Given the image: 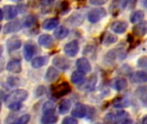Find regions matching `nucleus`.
I'll use <instances>...</instances> for the list:
<instances>
[{"label":"nucleus","mask_w":147,"mask_h":124,"mask_svg":"<svg viewBox=\"0 0 147 124\" xmlns=\"http://www.w3.org/2000/svg\"><path fill=\"white\" fill-rule=\"evenodd\" d=\"M104 121L110 123H132V121L129 120V114L125 110H117L115 112H110L105 116Z\"/></svg>","instance_id":"obj_1"},{"label":"nucleus","mask_w":147,"mask_h":124,"mask_svg":"<svg viewBox=\"0 0 147 124\" xmlns=\"http://www.w3.org/2000/svg\"><path fill=\"white\" fill-rule=\"evenodd\" d=\"M28 97V92L23 89L15 90L9 92L5 98V103L9 104L12 103H22Z\"/></svg>","instance_id":"obj_2"},{"label":"nucleus","mask_w":147,"mask_h":124,"mask_svg":"<svg viewBox=\"0 0 147 124\" xmlns=\"http://www.w3.org/2000/svg\"><path fill=\"white\" fill-rule=\"evenodd\" d=\"M107 16V11L103 8L92 9L88 13V20L91 23H96Z\"/></svg>","instance_id":"obj_3"},{"label":"nucleus","mask_w":147,"mask_h":124,"mask_svg":"<svg viewBox=\"0 0 147 124\" xmlns=\"http://www.w3.org/2000/svg\"><path fill=\"white\" fill-rule=\"evenodd\" d=\"M71 91V86L67 82H62L53 88V95L55 98H61Z\"/></svg>","instance_id":"obj_4"},{"label":"nucleus","mask_w":147,"mask_h":124,"mask_svg":"<svg viewBox=\"0 0 147 124\" xmlns=\"http://www.w3.org/2000/svg\"><path fill=\"white\" fill-rule=\"evenodd\" d=\"M79 51V44L77 41H71L64 47V53L68 57H75Z\"/></svg>","instance_id":"obj_5"},{"label":"nucleus","mask_w":147,"mask_h":124,"mask_svg":"<svg viewBox=\"0 0 147 124\" xmlns=\"http://www.w3.org/2000/svg\"><path fill=\"white\" fill-rule=\"evenodd\" d=\"M53 63L54 66H56L57 68H59L60 70H63V71H65V70L69 69V67L71 66L70 60L67 58H65L64 56H61V55L55 56L53 59Z\"/></svg>","instance_id":"obj_6"},{"label":"nucleus","mask_w":147,"mask_h":124,"mask_svg":"<svg viewBox=\"0 0 147 124\" xmlns=\"http://www.w3.org/2000/svg\"><path fill=\"white\" fill-rule=\"evenodd\" d=\"M6 69L8 72L11 73H15V74H18L22 72V63L21 60L18 59H12L10 60L7 66H6Z\"/></svg>","instance_id":"obj_7"},{"label":"nucleus","mask_w":147,"mask_h":124,"mask_svg":"<svg viewBox=\"0 0 147 124\" xmlns=\"http://www.w3.org/2000/svg\"><path fill=\"white\" fill-rule=\"evenodd\" d=\"M76 66L83 73H89L91 71V66L90 61L86 58H80L76 62Z\"/></svg>","instance_id":"obj_8"},{"label":"nucleus","mask_w":147,"mask_h":124,"mask_svg":"<svg viewBox=\"0 0 147 124\" xmlns=\"http://www.w3.org/2000/svg\"><path fill=\"white\" fill-rule=\"evenodd\" d=\"M21 28H22V24H21L20 21L15 20V21H11V22H8L7 24H5L3 32L5 34H11V33H16V32L19 31Z\"/></svg>","instance_id":"obj_9"},{"label":"nucleus","mask_w":147,"mask_h":124,"mask_svg":"<svg viewBox=\"0 0 147 124\" xmlns=\"http://www.w3.org/2000/svg\"><path fill=\"white\" fill-rule=\"evenodd\" d=\"M127 27H128V24L125 21H115L110 26L113 32H115L116 34L125 33L127 29Z\"/></svg>","instance_id":"obj_10"},{"label":"nucleus","mask_w":147,"mask_h":124,"mask_svg":"<svg viewBox=\"0 0 147 124\" xmlns=\"http://www.w3.org/2000/svg\"><path fill=\"white\" fill-rule=\"evenodd\" d=\"M21 46H22V41L16 36L9 39L6 44V47L9 53H12L18 50L21 47Z\"/></svg>","instance_id":"obj_11"},{"label":"nucleus","mask_w":147,"mask_h":124,"mask_svg":"<svg viewBox=\"0 0 147 124\" xmlns=\"http://www.w3.org/2000/svg\"><path fill=\"white\" fill-rule=\"evenodd\" d=\"M3 13L5 19L13 20L18 15V9L16 6L14 5H5L3 7Z\"/></svg>","instance_id":"obj_12"},{"label":"nucleus","mask_w":147,"mask_h":124,"mask_svg":"<svg viewBox=\"0 0 147 124\" xmlns=\"http://www.w3.org/2000/svg\"><path fill=\"white\" fill-rule=\"evenodd\" d=\"M36 53V47L35 46L31 43V42H28L24 45V48H23V55L26 60H31V59L33 58V56Z\"/></svg>","instance_id":"obj_13"},{"label":"nucleus","mask_w":147,"mask_h":124,"mask_svg":"<svg viewBox=\"0 0 147 124\" xmlns=\"http://www.w3.org/2000/svg\"><path fill=\"white\" fill-rule=\"evenodd\" d=\"M38 43L40 46L45 47V48H50L53 45V39L50 35H41L38 38Z\"/></svg>","instance_id":"obj_14"},{"label":"nucleus","mask_w":147,"mask_h":124,"mask_svg":"<svg viewBox=\"0 0 147 124\" xmlns=\"http://www.w3.org/2000/svg\"><path fill=\"white\" fill-rule=\"evenodd\" d=\"M133 33L137 37H142L147 33V22H141L135 25L133 28Z\"/></svg>","instance_id":"obj_15"},{"label":"nucleus","mask_w":147,"mask_h":124,"mask_svg":"<svg viewBox=\"0 0 147 124\" xmlns=\"http://www.w3.org/2000/svg\"><path fill=\"white\" fill-rule=\"evenodd\" d=\"M130 80L133 83L135 84H140V83H145L147 82V73L142 71H138L135 72L131 77H130Z\"/></svg>","instance_id":"obj_16"},{"label":"nucleus","mask_w":147,"mask_h":124,"mask_svg":"<svg viewBox=\"0 0 147 124\" xmlns=\"http://www.w3.org/2000/svg\"><path fill=\"white\" fill-rule=\"evenodd\" d=\"M86 107L82 104H78L71 111V116L76 118H84L86 115Z\"/></svg>","instance_id":"obj_17"},{"label":"nucleus","mask_w":147,"mask_h":124,"mask_svg":"<svg viewBox=\"0 0 147 124\" xmlns=\"http://www.w3.org/2000/svg\"><path fill=\"white\" fill-rule=\"evenodd\" d=\"M59 71L53 67V66H50L48 67L47 71L46 72V75H45V79L46 80H47L48 82H53L55 81L58 77H59Z\"/></svg>","instance_id":"obj_18"},{"label":"nucleus","mask_w":147,"mask_h":124,"mask_svg":"<svg viewBox=\"0 0 147 124\" xmlns=\"http://www.w3.org/2000/svg\"><path fill=\"white\" fill-rule=\"evenodd\" d=\"M59 25V20L56 17L48 18L45 20L42 23V28L45 30H52Z\"/></svg>","instance_id":"obj_19"},{"label":"nucleus","mask_w":147,"mask_h":124,"mask_svg":"<svg viewBox=\"0 0 147 124\" xmlns=\"http://www.w3.org/2000/svg\"><path fill=\"white\" fill-rule=\"evenodd\" d=\"M47 61H48V58L47 56H39V57L34 58L32 60L31 66H32V67L38 69V68L44 66L47 63Z\"/></svg>","instance_id":"obj_20"},{"label":"nucleus","mask_w":147,"mask_h":124,"mask_svg":"<svg viewBox=\"0 0 147 124\" xmlns=\"http://www.w3.org/2000/svg\"><path fill=\"white\" fill-rule=\"evenodd\" d=\"M54 37L58 40H63L66 38L69 35V29L64 26H59L54 31Z\"/></svg>","instance_id":"obj_21"},{"label":"nucleus","mask_w":147,"mask_h":124,"mask_svg":"<svg viewBox=\"0 0 147 124\" xmlns=\"http://www.w3.org/2000/svg\"><path fill=\"white\" fill-rule=\"evenodd\" d=\"M71 107V101L70 99H67V98H65L63 100H61L59 105V114L61 115H65L66 114L70 109Z\"/></svg>","instance_id":"obj_22"},{"label":"nucleus","mask_w":147,"mask_h":124,"mask_svg":"<svg viewBox=\"0 0 147 124\" xmlns=\"http://www.w3.org/2000/svg\"><path fill=\"white\" fill-rule=\"evenodd\" d=\"M117 40H118V38L116 35H113L110 32H106L102 37V44L105 46H109L113 43H115L117 41Z\"/></svg>","instance_id":"obj_23"},{"label":"nucleus","mask_w":147,"mask_h":124,"mask_svg":"<svg viewBox=\"0 0 147 124\" xmlns=\"http://www.w3.org/2000/svg\"><path fill=\"white\" fill-rule=\"evenodd\" d=\"M137 97L145 104H147V86H140L135 91Z\"/></svg>","instance_id":"obj_24"},{"label":"nucleus","mask_w":147,"mask_h":124,"mask_svg":"<svg viewBox=\"0 0 147 124\" xmlns=\"http://www.w3.org/2000/svg\"><path fill=\"white\" fill-rule=\"evenodd\" d=\"M127 86V81L124 78H118L114 82V87L118 91L125 90Z\"/></svg>","instance_id":"obj_25"},{"label":"nucleus","mask_w":147,"mask_h":124,"mask_svg":"<svg viewBox=\"0 0 147 124\" xmlns=\"http://www.w3.org/2000/svg\"><path fill=\"white\" fill-rule=\"evenodd\" d=\"M71 81L73 84H75V85L82 84V83L84 81V73H81L80 71L72 73V74H71Z\"/></svg>","instance_id":"obj_26"},{"label":"nucleus","mask_w":147,"mask_h":124,"mask_svg":"<svg viewBox=\"0 0 147 124\" xmlns=\"http://www.w3.org/2000/svg\"><path fill=\"white\" fill-rule=\"evenodd\" d=\"M58 121V117L54 114H44L43 117H41L40 122L43 124H51V123H55Z\"/></svg>","instance_id":"obj_27"},{"label":"nucleus","mask_w":147,"mask_h":124,"mask_svg":"<svg viewBox=\"0 0 147 124\" xmlns=\"http://www.w3.org/2000/svg\"><path fill=\"white\" fill-rule=\"evenodd\" d=\"M83 20H84V17L82 15L80 14H74L72 16H70L69 19H67L68 22L71 24V25H75V26H78V25H80L82 22H83Z\"/></svg>","instance_id":"obj_28"},{"label":"nucleus","mask_w":147,"mask_h":124,"mask_svg":"<svg viewBox=\"0 0 147 124\" xmlns=\"http://www.w3.org/2000/svg\"><path fill=\"white\" fill-rule=\"evenodd\" d=\"M114 107L115 108H117V109H122V108H126V107H128L130 105V102L128 99L127 98H118L116 99L114 104H113Z\"/></svg>","instance_id":"obj_29"},{"label":"nucleus","mask_w":147,"mask_h":124,"mask_svg":"<svg viewBox=\"0 0 147 124\" xmlns=\"http://www.w3.org/2000/svg\"><path fill=\"white\" fill-rule=\"evenodd\" d=\"M42 111L44 114L55 113V104L53 101H47L44 104L42 107Z\"/></svg>","instance_id":"obj_30"},{"label":"nucleus","mask_w":147,"mask_h":124,"mask_svg":"<svg viewBox=\"0 0 147 124\" xmlns=\"http://www.w3.org/2000/svg\"><path fill=\"white\" fill-rule=\"evenodd\" d=\"M144 17H145V14H144V12H143L142 10H136V11H134V12L131 15V16H130V21H131V22H133V23H136V22H138L142 21V20L144 19Z\"/></svg>","instance_id":"obj_31"},{"label":"nucleus","mask_w":147,"mask_h":124,"mask_svg":"<svg viewBox=\"0 0 147 124\" xmlns=\"http://www.w3.org/2000/svg\"><path fill=\"white\" fill-rule=\"evenodd\" d=\"M37 22V17L34 15H28L25 19H24V22H23V26L26 28H30L32 26H34Z\"/></svg>","instance_id":"obj_32"},{"label":"nucleus","mask_w":147,"mask_h":124,"mask_svg":"<svg viewBox=\"0 0 147 124\" xmlns=\"http://www.w3.org/2000/svg\"><path fill=\"white\" fill-rule=\"evenodd\" d=\"M54 0H42L40 4L42 6V11L47 13L52 9V6L53 4Z\"/></svg>","instance_id":"obj_33"},{"label":"nucleus","mask_w":147,"mask_h":124,"mask_svg":"<svg viewBox=\"0 0 147 124\" xmlns=\"http://www.w3.org/2000/svg\"><path fill=\"white\" fill-rule=\"evenodd\" d=\"M29 120H30V116L28 114H25V115H22V117H20L14 123L16 124H26L29 122Z\"/></svg>","instance_id":"obj_34"},{"label":"nucleus","mask_w":147,"mask_h":124,"mask_svg":"<svg viewBox=\"0 0 147 124\" xmlns=\"http://www.w3.org/2000/svg\"><path fill=\"white\" fill-rule=\"evenodd\" d=\"M96 82H97V78H96V75H93V76L90 79L89 83L87 84V88H88L90 91L94 90V88H95V86H96Z\"/></svg>","instance_id":"obj_35"},{"label":"nucleus","mask_w":147,"mask_h":124,"mask_svg":"<svg viewBox=\"0 0 147 124\" xmlns=\"http://www.w3.org/2000/svg\"><path fill=\"white\" fill-rule=\"evenodd\" d=\"M22 106V103H12V104H8V108L10 110H12V111H18V110H20Z\"/></svg>","instance_id":"obj_36"},{"label":"nucleus","mask_w":147,"mask_h":124,"mask_svg":"<svg viewBox=\"0 0 147 124\" xmlns=\"http://www.w3.org/2000/svg\"><path fill=\"white\" fill-rule=\"evenodd\" d=\"M138 66L140 68L147 69V57H141L138 60Z\"/></svg>","instance_id":"obj_37"},{"label":"nucleus","mask_w":147,"mask_h":124,"mask_svg":"<svg viewBox=\"0 0 147 124\" xmlns=\"http://www.w3.org/2000/svg\"><path fill=\"white\" fill-rule=\"evenodd\" d=\"M62 123L63 124H77L78 123V121L73 117H67L63 119L62 121Z\"/></svg>","instance_id":"obj_38"},{"label":"nucleus","mask_w":147,"mask_h":124,"mask_svg":"<svg viewBox=\"0 0 147 124\" xmlns=\"http://www.w3.org/2000/svg\"><path fill=\"white\" fill-rule=\"evenodd\" d=\"M108 0H90V3L92 5H96V6H101L107 3Z\"/></svg>","instance_id":"obj_39"},{"label":"nucleus","mask_w":147,"mask_h":124,"mask_svg":"<svg viewBox=\"0 0 147 124\" xmlns=\"http://www.w3.org/2000/svg\"><path fill=\"white\" fill-rule=\"evenodd\" d=\"M46 92V88L42 85L39 86L36 90V97H41L44 93Z\"/></svg>","instance_id":"obj_40"},{"label":"nucleus","mask_w":147,"mask_h":124,"mask_svg":"<svg viewBox=\"0 0 147 124\" xmlns=\"http://www.w3.org/2000/svg\"><path fill=\"white\" fill-rule=\"evenodd\" d=\"M3 16H4V13H3V10L2 9H0V22L3 19Z\"/></svg>","instance_id":"obj_41"},{"label":"nucleus","mask_w":147,"mask_h":124,"mask_svg":"<svg viewBox=\"0 0 147 124\" xmlns=\"http://www.w3.org/2000/svg\"><path fill=\"white\" fill-rule=\"evenodd\" d=\"M3 53V45H0V57L2 56Z\"/></svg>","instance_id":"obj_42"},{"label":"nucleus","mask_w":147,"mask_h":124,"mask_svg":"<svg viewBox=\"0 0 147 124\" xmlns=\"http://www.w3.org/2000/svg\"><path fill=\"white\" fill-rule=\"evenodd\" d=\"M142 4L144 7L147 8V0H142Z\"/></svg>","instance_id":"obj_43"},{"label":"nucleus","mask_w":147,"mask_h":124,"mask_svg":"<svg viewBox=\"0 0 147 124\" xmlns=\"http://www.w3.org/2000/svg\"><path fill=\"white\" fill-rule=\"evenodd\" d=\"M142 123H147V116H146L144 118H143V120H142Z\"/></svg>","instance_id":"obj_44"},{"label":"nucleus","mask_w":147,"mask_h":124,"mask_svg":"<svg viewBox=\"0 0 147 124\" xmlns=\"http://www.w3.org/2000/svg\"><path fill=\"white\" fill-rule=\"evenodd\" d=\"M1 109H2V104H1V102H0V111H1Z\"/></svg>","instance_id":"obj_45"},{"label":"nucleus","mask_w":147,"mask_h":124,"mask_svg":"<svg viewBox=\"0 0 147 124\" xmlns=\"http://www.w3.org/2000/svg\"><path fill=\"white\" fill-rule=\"evenodd\" d=\"M0 31H1V25H0Z\"/></svg>","instance_id":"obj_46"},{"label":"nucleus","mask_w":147,"mask_h":124,"mask_svg":"<svg viewBox=\"0 0 147 124\" xmlns=\"http://www.w3.org/2000/svg\"><path fill=\"white\" fill-rule=\"evenodd\" d=\"M12 1H13V0H12ZM14 1H16V0H14Z\"/></svg>","instance_id":"obj_47"},{"label":"nucleus","mask_w":147,"mask_h":124,"mask_svg":"<svg viewBox=\"0 0 147 124\" xmlns=\"http://www.w3.org/2000/svg\"><path fill=\"white\" fill-rule=\"evenodd\" d=\"M1 1H2V0H0V2H1Z\"/></svg>","instance_id":"obj_48"}]
</instances>
